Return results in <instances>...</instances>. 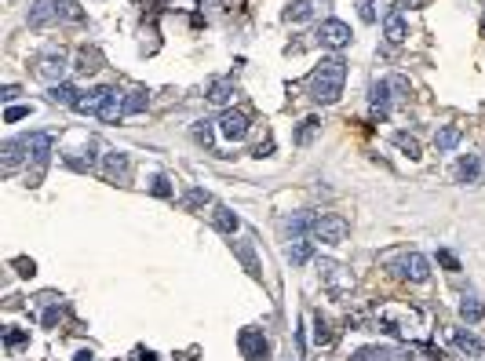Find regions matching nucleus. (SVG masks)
Wrapping results in <instances>:
<instances>
[{"label":"nucleus","mask_w":485,"mask_h":361,"mask_svg":"<svg viewBox=\"0 0 485 361\" xmlns=\"http://www.w3.org/2000/svg\"><path fill=\"white\" fill-rule=\"evenodd\" d=\"M343 84H347V63L343 58H321L318 70L311 73L307 88H311V99L321 103V106H332L340 95H343Z\"/></svg>","instance_id":"nucleus-1"},{"label":"nucleus","mask_w":485,"mask_h":361,"mask_svg":"<svg viewBox=\"0 0 485 361\" xmlns=\"http://www.w3.org/2000/svg\"><path fill=\"white\" fill-rule=\"evenodd\" d=\"M347 234H350V226H347L343 216H328V212H325V216H314V219H311V237L325 241V245H343Z\"/></svg>","instance_id":"nucleus-2"},{"label":"nucleus","mask_w":485,"mask_h":361,"mask_svg":"<svg viewBox=\"0 0 485 361\" xmlns=\"http://www.w3.org/2000/svg\"><path fill=\"white\" fill-rule=\"evenodd\" d=\"M394 274L412 281V285H423V281L431 278V263L423 259L419 252H402L398 259H394Z\"/></svg>","instance_id":"nucleus-3"},{"label":"nucleus","mask_w":485,"mask_h":361,"mask_svg":"<svg viewBox=\"0 0 485 361\" xmlns=\"http://www.w3.org/2000/svg\"><path fill=\"white\" fill-rule=\"evenodd\" d=\"M318 41H321L325 48H332V51H340V48L350 44V26L340 22V19H325L321 29H318Z\"/></svg>","instance_id":"nucleus-4"},{"label":"nucleus","mask_w":485,"mask_h":361,"mask_svg":"<svg viewBox=\"0 0 485 361\" xmlns=\"http://www.w3.org/2000/svg\"><path fill=\"white\" fill-rule=\"evenodd\" d=\"M249 113L245 110H223V117H219V132H223V139H230V142H241L249 135Z\"/></svg>","instance_id":"nucleus-5"},{"label":"nucleus","mask_w":485,"mask_h":361,"mask_svg":"<svg viewBox=\"0 0 485 361\" xmlns=\"http://www.w3.org/2000/svg\"><path fill=\"white\" fill-rule=\"evenodd\" d=\"M321 281L332 295H347L350 292V274L340 266V263H332V259H321Z\"/></svg>","instance_id":"nucleus-6"},{"label":"nucleus","mask_w":485,"mask_h":361,"mask_svg":"<svg viewBox=\"0 0 485 361\" xmlns=\"http://www.w3.org/2000/svg\"><path fill=\"white\" fill-rule=\"evenodd\" d=\"M241 354H245L249 361H270V357H266L270 347H266L263 333H256V328H245V333H241Z\"/></svg>","instance_id":"nucleus-7"},{"label":"nucleus","mask_w":485,"mask_h":361,"mask_svg":"<svg viewBox=\"0 0 485 361\" xmlns=\"http://www.w3.org/2000/svg\"><path fill=\"white\" fill-rule=\"evenodd\" d=\"M26 146H29V157H33V164L44 168L48 157H51V150H55V139H51L48 132H33V135L26 139Z\"/></svg>","instance_id":"nucleus-8"},{"label":"nucleus","mask_w":485,"mask_h":361,"mask_svg":"<svg viewBox=\"0 0 485 361\" xmlns=\"http://www.w3.org/2000/svg\"><path fill=\"white\" fill-rule=\"evenodd\" d=\"M103 172H106V179L110 183H128V175H132V164H128V154H106V161H103Z\"/></svg>","instance_id":"nucleus-9"},{"label":"nucleus","mask_w":485,"mask_h":361,"mask_svg":"<svg viewBox=\"0 0 485 361\" xmlns=\"http://www.w3.org/2000/svg\"><path fill=\"white\" fill-rule=\"evenodd\" d=\"M369 113L372 120H383L390 113V84H372V92H369Z\"/></svg>","instance_id":"nucleus-10"},{"label":"nucleus","mask_w":485,"mask_h":361,"mask_svg":"<svg viewBox=\"0 0 485 361\" xmlns=\"http://www.w3.org/2000/svg\"><path fill=\"white\" fill-rule=\"evenodd\" d=\"M110 95H113V88H92V92H84V95L77 99L73 110H80V113H99V110L106 106Z\"/></svg>","instance_id":"nucleus-11"},{"label":"nucleus","mask_w":485,"mask_h":361,"mask_svg":"<svg viewBox=\"0 0 485 361\" xmlns=\"http://www.w3.org/2000/svg\"><path fill=\"white\" fill-rule=\"evenodd\" d=\"M383 37H387V44H402V41L409 37V26H405V15H402V11H390V15L383 19Z\"/></svg>","instance_id":"nucleus-12"},{"label":"nucleus","mask_w":485,"mask_h":361,"mask_svg":"<svg viewBox=\"0 0 485 361\" xmlns=\"http://www.w3.org/2000/svg\"><path fill=\"white\" fill-rule=\"evenodd\" d=\"M22 150H29L26 139H8L4 142V172H15L22 164Z\"/></svg>","instance_id":"nucleus-13"},{"label":"nucleus","mask_w":485,"mask_h":361,"mask_svg":"<svg viewBox=\"0 0 485 361\" xmlns=\"http://www.w3.org/2000/svg\"><path fill=\"white\" fill-rule=\"evenodd\" d=\"M48 99H51V103H63V106H77L80 92H77L73 84H51V88H48Z\"/></svg>","instance_id":"nucleus-14"},{"label":"nucleus","mask_w":485,"mask_h":361,"mask_svg":"<svg viewBox=\"0 0 485 361\" xmlns=\"http://www.w3.org/2000/svg\"><path fill=\"white\" fill-rule=\"evenodd\" d=\"M125 117V99H120V92L113 88V95L106 99V106L99 110V120H106V125H113V120H120Z\"/></svg>","instance_id":"nucleus-15"},{"label":"nucleus","mask_w":485,"mask_h":361,"mask_svg":"<svg viewBox=\"0 0 485 361\" xmlns=\"http://www.w3.org/2000/svg\"><path fill=\"white\" fill-rule=\"evenodd\" d=\"M63 70H66V58H63V55H44V58H41V66H37V73H41V77H48V80L63 77Z\"/></svg>","instance_id":"nucleus-16"},{"label":"nucleus","mask_w":485,"mask_h":361,"mask_svg":"<svg viewBox=\"0 0 485 361\" xmlns=\"http://www.w3.org/2000/svg\"><path fill=\"white\" fill-rule=\"evenodd\" d=\"M332 340H336V333H332L328 318L318 310V314H314V343H318V347H332Z\"/></svg>","instance_id":"nucleus-17"},{"label":"nucleus","mask_w":485,"mask_h":361,"mask_svg":"<svg viewBox=\"0 0 485 361\" xmlns=\"http://www.w3.org/2000/svg\"><path fill=\"white\" fill-rule=\"evenodd\" d=\"M452 343H457L464 354H471V357L481 354V340H478L474 333H464V328H457V333H452Z\"/></svg>","instance_id":"nucleus-18"},{"label":"nucleus","mask_w":485,"mask_h":361,"mask_svg":"<svg viewBox=\"0 0 485 361\" xmlns=\"http://www.w3.org/2000/svg\"><path fill=\"white\" fill-rule=\"evenodd\" d=\"M58 11H55V4H48V0H33V8H29V26H44V22H51Z\"/></svg>","instance_id":"nucleus-19"},{"label":"nucleus","mask_w":485,"mask_h":361,"mask_svg":"<svg viewBox=\"0 0 485 361\" xmlns=\"http://www.w3.org/2000/svg\"><path fill=\"white\" fill-rule=\"evenodd\" d=\"M460 318H464L467 325H474V321H481V318H485V307L478 303L474 295H464V299H460Z\"/></svg>","instance_id":"nucleus-20"},{"label":"nucleus","mask_w":485,"mask_h":361,"mask_svg":"<svg viewBox=\"0 0 485 361\" xmlns=\"http://www.w3.org/2000/svg\"><path fill=\"white\" fill-rule=\"evenodd\" d=\"M478 175H481L478 157H464V161L457 164V179H460V183H478Z\"/></svg>","instance_id":"nucleus-21"},{"label":"nucleus","mask_w":485,"mask_h":361,"mask_svg":"<svg viewBox=\"0 0 485 361\" xmlns=\"http://www.w3.org/2000/svg\"><path fill=\"white\" fill-rule=\"evenodd\" d=\"M230 95H234V84H230V80H212L208 99L216 103V106H226V103H230Z\"/></svg>","instance_id":"nucleus-22"},{"label":"nucleus","mask_w":485,"mask_h":361,"mask_svg":"<svg viewBox=\"0 0 485 361\" xmlns=\"http://www.w3.org/2000/svg\"><path fill=\"white\" fill-rule=\"evenodd\" d=\"M288 259H292L296 266H303V263H307V259H311V237H292Z\"/></svg>","instance_id":"nucleus-23"},{"label":"nucleus","mask_w":485,"mask_h":361,"mask_svg":"<svg viewBox=\"0 0 485 361\" xmlns=\"http://www.w3.org/2000/svg\"><path fill=\"white\" fill-rule=\"evenodd\" d=\"M212 223H216V230H223V234H234L237 230V216L230 212V208H216V212H212Z\"/></svg>","instance_id":"nucleus-24"},{"label":"nucleus","mask_w":485,"mask_h":361,"mask_svg":"<svg viewBox=\"0 0 485 361\" xmlns=\"http://www.w3.org/2000/svg\"><path fill=\"white\" fill-rule=\"evenodd\" d=\"M146 103H150L146 88H135V92L125 99V117H135V113H142V110H146Z\"/></svg>","instance_id":"nucleus-25"},{"label":"nucleus","mask_w":485,"mask_h":361,"mask_svg":"<svg viewBox=\"0 0 485 361\" xmlns=\"http://www.w3.org/2000/svg\"><path fill=\"white\" fill-rule=\"evenodd\" d=\"M311 15H314L311 0H292V4H288V11H285V19H288V22H307Z\"/></svg>","instance_id":"nucleus-26"},{"label":"nucleus","mask_w":485,"mask_h":361,"mask_svg":"<svg viewBox=\"0 0 485 361\" xmlns=\"http://www.w3.org/2000/svg\"><path fill=\"white\" fill-rule=\"evenodd\" d=\"M99 63H103V58H99V51H95V48H92V51H88V48H80V51H77V70H80V73L99 70Z\"/></svg>","instance_id":"nucleus-27"},{"label":"nucleus","mask_w":485,"mask_h":361,"mask_svg":"<svg viewBox=\"0 0 485 361\" xmlns=\"http://www.w3.org/2000/svg\"><path fill=\"white\" fill-rule=\"evenodd\" d=\"M55 11H58V19H70V22L84 19V11L77 8V0H55Z\"/></svg>","instance_id":"nucleus-28"},{"label":"nucleus","mask_w":485,"mask_h":361,"mask_svg":"<svg viewBox=\"0 0 485 361\" xmlns=\"http://www.w3.org/2000/svg\"><path fill=\"white\" fill-rule=\"evenodd\" d=\"M457 142H460V128H452V125H449V128H442V132L434 135V146H438V150H452Z\"/></svg>","instance_id":"nucleus-29"},{"label":"nucleus","mask_w":485,"mask_h":361,"mask_svg":"<svg viewBox=\"0 0 485 361\" xmlns=\"http://www.w3.org/2000/svg\"><path fill=\"white\" fill-rule=\"evenodd\" d=\"M234 252L241 256V263H245V270H249V274L256 278V274H259V263H256V256H252V248H249V245H234Z\"/></svg>","instance_id":"nucleus-30"},{"label":"nucleus","mask_w":485,"mask_h":361,"mask_svg":"<svg viewBox=\"0 0 485 361\" xmlns=\"http://www.w3.org/2000/svg\"><path fill=\"white\" fill-rule=\"evenodd\" d=\"M394 142H398L409 157H419V142H416L412 135H405V132H402V135H394Z\"/></svg>","instance_id":"nucleus-31"},{"label":"nucleus","mask_w":485,"mask_h":361,"mask_svg":"<svg viewBox=\"0 0 485 361\" xmlns=\"http://www.w3.org/2000/svg\"><path fill=\"white\" fill-rule=\"evenodd\" d=\"M194 139L204 142V146H212V120H197V125H194Z\"/></svg>","instance_id":"nucleus-32"},{"label":"nucleus","mask_w":485,"mask_h":361,"mask_svg":"<svg viewBox=\"0 0 485 361\" xmlns=\"http://www.w3.org/2000/svg\"><path fill=\"white\" fill-rule=\"evenodd\" d=\"M314 128H318V117H307V120H303V128L296 132V142H307L314 135Z\"/></svg>","instance_id":"nucleus-33"},{"label":"nucleus","mask_w":485,"mask_h":361,"mask_svg":"<svg viewBox=\"0 0 485 361\" xmlns=\"http://www.w3.org/2000/svg\"><path fill=\"white\" fill-rule=\"evenodd\" d=\"M150 190H154V197H172V187H168L165 175H154V187H150Z\"/></svg>","instance_id":"nucleus-34"},{"label":"nucleus","mask_w":485,"mask_h":361,"mask_svg":"<svg viewBox=\"0 0 485 361\" xmlns=\"http://www.w3.org/2000/svg\"><path fill=\"white\" fill-rule=\"evenodd\" d=\"M4 340H8V347H11V350H15V347H22V343H26V340H29V336H26V333H22V328H8V333H4Z\"/></svg>","instance_id":"nucleus-35"},{"label":"nucleus","mask_w":485,"mask_h":361,"mask_svg":"<svg viewBox=\"0 0 485 361\" xmlns=\"http://www.w3.org/2000/svg\"><path fill=\"white\" fill-rule=\"evenodd\" d=\"M438 263H442V266H449V270H452V274H457V270H460V259H457V256H452V252H445V248L438 252Z\"/></svg>","instance_id":"nucleus-36"},{"label":"nucleus","mask_w":485,"mask_h":361,"mask_svg":"<svg viewBox=\"0 0 485 361\" xmlns=\"http://www.w3.org/2000/svg\"><path fill=\"white\" fill-rule=\"evenodd\" d=\"M208 201H212V197H208L204 190H194V194H187L183 204H187V208H197V204H208Z\"/></svg>","instance_id":"nucleus-37"},{"label":"nucleus","mask_w":485,"mask_h":361,"mask_svg":"<svg viewBox=\"0 0 485 361\" xmlns=\"http://www.w3.org/2000/svg\"><path fill=\"white\" fill-rule=\"evenodd\" d=\"M22 117H29V106H11V110L4 113L8 125H15V120H22Z\"/></svg>","instance_id":"nucleus-38"},{"label":"nucleus","mask_w":485,"mask_h":361,"mask_svg":"<svg viewBox=\"0 0 485 361\" xmlns=\"http://www.w3.org/2000/svg\"><path fill=\"white\" fill-rule=\"evenodd\" d=\"M361 19H365V22H372V19H376V11H372V0H361Z\"/></svg>","instance_id":"nucleus-39"},{"label":"nucleus","mask_w":485,"mask_h":361,"mask_svg":"<svg viewBox=\"0 0 485 361\" xmlns=\"http://www.w3.org/2000/svg\"><path fill=\"white\" fill-rule=\"evenodd\" d=\"M0 99H4V103H15V99H19V88H15V84H8V88H4V95H0Z\"/></svg>","instance_id":"nucleus-40"},{"label":"nucleus","mask_w":485,"mask_h":361,"mask_svg":"<svg viewBox=\"0 0 485 361\" xmlns=\"http://www.w3.org/2000/svg\"><path fill=\"white\" fill-rule=\"evenodd\" d=\"M73 361H95V357H92V350H77V357H73Z\"/></svg>","instance_id":"nucleus-41"},{"label":"nucleus","mask_w":485,"mask_h":361,"mask_svg":"<svg viewBox=\"0 0 485 361\" xmlns=\"http://www.w3.org/2000/svg\"><path fill=\"white\" fill-rule=\"evenodd\" d=\"M481 33H485V15H481Z\"/></svg>","instance_id":"nucleus-42"}]
</instances>
